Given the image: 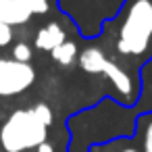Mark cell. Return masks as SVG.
<instances>
[{
  "label": "cell",
  "mask_w": 152,
  "mask_h": 152,
  "mask_svg": "<svg viewBox=\"0 0 152 152\" xmlns=\"http://www.w3.org/2000/svg\"><path fill=\"white\" fill-rule=\"evenodd\" d=\"M135 106H125L115 98H102L98 104L79 110L67 119L69 152H88L94 144L135 135Z\"/></svg>",
  "instance_id": "obj_2"
},
{
  "label": "cell",
  "mask_w": 152,
  "mask_h": 152,
  "mask_svg": "<svg viewBox=\"0 0 152 152\" xmlns=\"http://www.w3.org/2000/svg\"><path fill=\"white\" fill-rule=\"evenodd\" d=\"M11 58L19 61V63H31L34 58V46L27 42H15L11 48Z\"/></svg>",
  "instance_id": "obj_11"
},
{
  "label": "cell",
  "mask_w": 152,
  "mask_h": 152,
  "mask_svg": "<svg viewBox=\"0 0 152 152\" xmlns=\"http://www.w3.org/2000/svg\"><path fill=\"white\" fill-rule=\"evenodd\" d=\"M135 142L142 152H152V108L140 110L135 119Z\"/></svg>",
  "instance_id": "obj_8"
},
{
  "label": "cell",
  "mask_w": 152,
  "mask_h": 152,
  "mask_svg": "<svg viewBox=\"0 0 152 152\" xmlns=\"http://www.w3.org/2000/svg\"><path fill=\"white\" fill-rule=\"evenodd\" d=\"M77 65L83 73L88 75H104L110 86L117 90L119 98L117 102L125 104V106H135L140 100V92H142V83L137 77H133L129 71H125L119 63H115L104 48L100 46H88L79 52Z\"/></svg>",
  "instance_id": "obj_3"
},
{
  "label": "cell",
  "mask_w": 152,
  "mask_h": 152,
  "mask_svg": "<svg viewBox=\"0 0 152 152\" xmlns=\"http://www.w3.org/2000/svg\"><path fill=\"white\" fill-rule=\"evenodd\" d=\"M31 108H34V113L38 115V119H40L48 129H50V127H52V123H54V113H52V108H50L46 102H38V104H34Z\"/></svg>",
  "instance_id": "obj_13"
},
{
  "label": "cell",
  "mask_w": 152,
  "mask_h": 152,
  "mask_svg": "<svg viewBox=\"0 0 152 152\" xmlns=\"http://www.w3.org/2000/svg\"><path fill=\"white\" fill-rule=\"evenodd\" d=\"M36 83V69L11 56H0V98L21 96Z\"/></svg>",
  "instance_id": "obj_5"
},
{
  "label": "cell",
  "mask_w": 152,
  "mask_h": 152,
  "mask_svg": "<svg viewBox=\"0 0 152 152\" xmlns=\"http://www.w3.org/2000/svg\"><path fill=\"white\" fill-rule=\"evenodd\" d=\"M36 152H56V148H54V144H52V142H48V140H46V142H42V144L36 148Z\"/></svg>",
  "instance_id": "obj_15"
},
{
  "label": "cell",
  "mask_w": 152,
  "mask_h": 152,
  "mask_svg": "<svg viewBox=\"0 0 152 152\" xmlns=\"http://www.w3.org/2000/svg\"><path fill=\"white\" fill-rule=\"evenodd\" d=\"M50 56H52V61H54L56 65H61V67H71V65L79 58V48H77L75 42L65 40L61 46H56V48L50 52Z\"/></svg>",
  "instance_id": "obj_10"
},
{
  "label": "cell",
  "mask_w": 152,
  "mask_h": 152,
  "mask_svg": "<svg viewBox=\"0 0 152 152\" xmlns=\"http://www.w3.org/2000/svg\"><path fill=\"white\" fill-rule=\"evenodd\" d=\"M31 13L19 2V0H0V21L9 23L11 27L27 25L31 21Z\"/></svg>",
  "instance_id": "obj_7"
},
{
  "label": "cell",
  "mask_w": 152,
  "mask_h": 152,
  "mask_svg": "<svg viewBox=\"0 0 152 152\" xmlns=\"http://www.w3.org/2000/svg\"><path fill=\"white\" fill-rule=\"evenodd\" d=\"M19 2L36 17H42V15H48L50 9H52V2L50 0H19Z\"/></svg>",
  "instance_id": "obj_12"
},
{
  "label": "cell",
  "mask_w": 152,
  "mask_h": 152,
  "mask_svg": "<svg viewBox=\"0 0 152 152\" xmlns=\"http://www.w3.org/2000/svg\"><path fill=\"white\" fill-rule=\"evenodd\" d=\"M104 31H113L115 63L140 79L142 67L152 58V0H123L117 15L104 21Z\"/></svg>",
  "instance_id": "obj_1"
},
{
  "label": "cell",
  "mask_w": 152,
  "mask_h": 152,
  "mask_svg": "<svg viewBox=\"0 0 152 152\" xmlns=\"http://www.w3.org/2000/svg\"><path fill=\"white\" fill-rule=\"evenodd\" d=\"M88 152H142L135 137H117L104 144H94Z\"/></svg>",
  "instance_id": "obj_9"
},
{
  "label": "cell",
  "mask_w": 152,
  "mask_h": 152,
  "mask_svg": "<svg viewBox=\"0 0 152 152\" xmlns=\"http://www.w3.org/2000/svg\"><path fill=\"white\" fill-rule=\"evenodd\" d=\"M67 40V31L63 29V25L58 21H50L46 25H42L36 31L34 38V48L42 50V52H52L56 46H61Z\"/></svg>",
  "instance_id": "obj_6"
},
{
  "label": "cell",
  "mask_w": 152,
  "mask_h": 152,
  "mask_svg": "<svg viewBox=\"0 0 152 152\" xmlns=\"http://www.w3.org/2000/svg\"><path fill=\"white\" fill-rule=\"evenodd\" d=\"M13 40H15V27H11L9 23H2V21H0V48L11 46Z\"/></svg>",
  "instance_id": "obj_14"
},
{
  "label": "cell",
  "mask_w": 152,
  "mask_h": 152,
  "mask_svg": "<svg viewBox=\"0 0 152 152\" xmlns=\"http://www.w3.org/2000/svg\"><path fill=\"white\" fill-rule=\"evenodd\" d=\"M48 140V127L34 108H17L0 125V146L4 152H25Z\"/></svg>",
  "instance_id": "obj_4"
}]
</instances>
